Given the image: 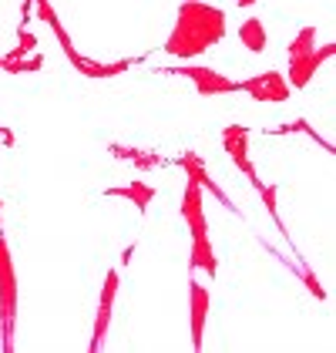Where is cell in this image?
I'll use <instances>...</instances> for the list:
<instances>
[{"label": "cell", "mask_w": 336, "mask_h": 353, "mask_svg": "<svg viewBox=\"0 0 336 353\" xmlns=\"http://www.w3.org/2000/svg\"><path fill=\"white\" fill-rule=\"evenodd\" d=\"M225 37V14L205 0H182L178 21L165 41V54L171 57H198L209 48H216Z\"/></svg>", "instance_id": "6da1fadb"}, {"label": "cell", "mask_w": 336, "mask_h": 353, "mask_svg": "<svg viewBox=\"0 0 336 353\" xmlns=\"http://www.w3.org/2000/svg\"><path fill=\"white\" fill-rule=\"evenodd\" d=\"M182 219L192 229V270H205L209 276H216L219 263L209 243V225H205V189L189 175L185 182V195H182Z\"/></svg>", "instance_id": "7a4b0ae2"}, {"label": "cell", "mask_w": 336, "mask_h": 353, "mask_svg": "<svg viewBox=\"0 0 336 353\" xmlns=\"http://www.w3.org/2000/svg\"><path fill=\"white\" fill-rule=\"evenodd\" d=\"M333 44H323L316 51V28H303L296 34V41H289V84L293 88H306L313 74L319 71V64H326L333 57Z\"/></svg>", "instance_id": "3957f363"}, {"label": "cell", "mask_w": 336, "mask_h": 353, "mask_svg": "<svg viewBox=\"0 0 336 353\" xmlns=\"http://www.w3.org/2000/svg\"><path fill=\"white\" fill-rule=\"evenodd\" d=\"M17 270L7 239L0 236V343L3 350H14V326H17Z\"/></svg>", "instance_id": "277c9868"}, {"label": "cell", "mask_w": 336, "mask_h": 353, "mask_svg": "<svg viewBox=\"0 0 336 353\" xmlns=\"http://www.w3.org/2000/svg\"><path fill=\"white\" fill-rule=\"evenodd\" d=\"M54 37L57 44H61V51H64V57L74 64V71H81L84 78H114V74H125L128 68H132V61H112V64H101V61H87L84 54H78L74 51V44H71V37H67V30L57 24L54 28Z\"/></svg>", "instance_id": "5b68a950"}, {"label": "cell", "mask_w": 336, "mask_h": 353, "mask_svg": "<svg viewBox=\"0 0 336 353\" xmlns=\"http://www.w3.org/2000/svg\"><path fill=\"white\" fill-rule=\"evenodd\" d=\"M222 145L229 152V159L239 165V172L252 182V189H259V175H255V165L249 162V128L242 125H229L222 132Z\"/></svg>", "instance_id": "8992f818"}, {"label": "cell", "mask_w": 336, "mask_h": 353, "mask_svg": "<svg viewBox=\"0 0 336 353\" xmlns=\"http://www.w3.org/2000/svg\"><path fill=\"white\" fill-rule=\"evenodd\" d=\"M239 91L252 94L255 101H269V105H280L289 98V84L280 71H266V74H255V78H246L239 81Z\"/></svg>", "instance_id": "52a82bcc"}, {"label": "cell", "mask_w": 336, "mask_h": 353, "mask_svg": "<svg viewBox=\"0 0 336 353\" xmlns=\"http://www.w3.org/2000/svg\"><path fill=\"white\" fill-rule=\"evenodd\" d=\"M118 296V272H108L101 283V299H98V316H94V333H91V350H105V336H108V323H112V306Z\"/></svg>", "instance_id": "ba28073f"}, {"label": "cell", "mask_w": 336, "mask_h": 353, "mask_svg": "<svg viewBox=\"0 0 336 353\" xmlns=\"http://www.w3.org/2000/svg\"><path fill=\"white\" fill-rule=\"evenodd\" d=\"M171 74H185V78H192V81H196V94H205V98L239 91V81H235V78H225V74L212 71V68H171Z\"/></svg>", "instance_id": "9c48e42d"}, {"label": "cell", "mask_w": 336, "mask_h": 353, "mask_svg": "<svg viewBox=\"0 0 336 353\" xmlns=\"http://www.w3.org/2000/svg\"><path fill=\"white\" fill-rule=\"evenodd\" d=\"M178 162H182V168H185V175H192V179H196V182L202 185V189H205V192H212V195H216V199L222 202L225 209H235V205H232V202L225 199V192L219 189V185H216L212 179H209V168H205V162L198 159L196 152H185V155H182ZM235 212H239V209H235Z\"/></svg>", "instance_id": "30bf717a"}, {"label": "cell", "mask_w": 336, "mask_h": 353, "mask_svg": "<svg viewBox=\"0 0 336 353\" xmlns=\"http://www.w3.org/2000/svg\"><path fill=\"white\" fill-rule=\"evenodd\" d=\"M189 299H192V347L202 350V333H205V320H209V290L202 283H192L189 290Z\"/></svg>", "instance_id": "8fae6325"}, {"label": "cell", "mask_w": 336, "mask_h": 353, "mask_svg": "<svg viewBox=\"0 0 336 353\" xmlns=\"http://www.w3.org/2000/svg\"><path fill=\"white\" fill-rule=\"evenodd\" d=\"M108 195H114V199H128L141 216H145V212H148V202L155 199V189H151L148 182H128V185H121V189H108Z\"/></svg>", "instance_id": "7c38bea8"}, {"label": "cell", "mask_w": 336, "mask_h": 353, "mask_svg": "<svg viewBox=\"0 0 336 353\" xmlns=\"http://www.w3.org/2000/svg\"><path fill=\"white\" fill-rule=\"evenodd\" d=\"M239 41L246 44V51L262 54V51H266V28H262V21H259V17L242 21V28H239Z\"/></svg>", "instance_id": "4fadbf2b"}, {"label": "cell", "mask_w": 336, "mask_h": 353, "mask_svg": "<svg viewBox=\"0 0 336 353\" xmlns=\"http://www.w3.org/2000/svg\"><path fill=\"white\" fill-rule=\"evenodd\" d=\"M112 155L114 159H128V162H135L141 172H145V168L162 165V159H158L155 152H138V148H125V145H112Z\"/></svg>", "instance_id": "5bb4252c"}, {"label": "cell", "mask_w": 336, "mask_h": 353, "mask_svg": "<svg viewBox=\"0 0 336 353\" xmlns=\"http://www.w3.org/2000/svg\"><path fill=\"white\" fill-rule=\"evenodd\" d=\"M34 48H37V37H34L30 30H21V44H17L10 54H3V61H0V71H10V68H14L17 61H24Z\"/></svg>", "instance_id": "9a60e30c"}, {"label": "cell", "mask_w": 336, "mask_h": 353, "mask_svg": "<svg viewBox=\"0 0 336 353\" xmlns=\"http://www.w3.org/2000/svg\"><path fill=\"white\" fill-rule=\"evenodd\" d=\"M34 7H37V17H41V21H44V24H48L51 30L61 24V21H57L54 3H51V0H24V14H21V24H24V21L30 17V10H34Z\"/></svg>", "instance_id": "2e32d148"}, {"label": "cell", "mask_w": 336, "mask_h": 353, "mask_svg": "<svg viewBox=\"0 0 336 353\" xmlns=\"http://www.w3.org/2000/svg\"><path fill=\"white\" fill-rule=\"evenodd\" d=\"M259 195H262V202H266V209H269V216H273V222H276V229H280V232H286V229H282V219H280V212H276V185H262V182H259Z\"/></svg>", "instance_id": "e0dca14e"}, {"label": "cell", "mask_w": 336, "mask_h": 353, "mask_svg": "<svg viewBox=\"0 0 336 353\" xmlns=\"http://www.w3.org/2000/svg\"><path fill=\"white\" fill-rule=\"evenodd\" d=\"M41 64H44V61H41V57H37V54L30 57V61H28V57H24V61H17V64H14V68L7 71V74H21V71L28 74V71H41Z\"/></svg>", "instance_id": "ac0fdd59"}, {"label": "cell", "mask_w": 336, "mask_h": 353, "mask_svg": "<svg viewBox=\"0 0 336 353\" xmlns=\"http://www.w3.org/2000/svg\"><path fill=\"white\" fill-rule=\"evenodd\" d=\"M255 0H235V7H252Z\"/></svg>", "instance_id": "d6986e66"}, {"label": "cell", "mask_w": 336, "mask_h": 353, "mask_svg": "<svg viewBox=\"0 0 336 353\" xmlns=\"http://www.w3.org/2000/svg\"><path fill=\"white\" fill-rule=\"evenodd\" d=\"M0 212H3V202H0Z\"/></svg>", "instance_id": "ffe728a7"}, {"label": "cell", "mask_w": 336, "mask_h": 353, "mask_svg": "<svg viewBox=\"0 0 336 353\" xmlns=\"http://www.w3.org/2000/svg\"><path fill=\"white\" fill-rule=\"evenodd\" d=\"M0 61H3V54H0Z\"/></svg>", "instance_id": "44dd1931"}]
</instances>
